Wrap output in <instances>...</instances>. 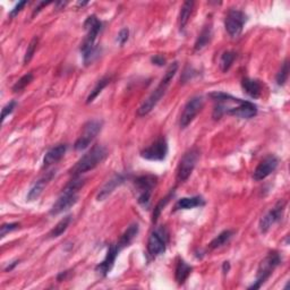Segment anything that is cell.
I'll use <instances>...</instances> for the list:
<instances>
[{
	"mask_svg": "<svg viewBox=\"0 0 290 290\" xmlns=\"http://www.w3.org/2000/svg\"><path fill=\"white\" fill-rule=\"evenodd\" d=\"M210 98L214 102L213 118L220 119L224 115L249 119L257 115V107L253 102L238 99L223 92H213Z\"/></svg>",
	"mask_w": 290,
	"mask_h": 290,
	"instance_id": "6da1fadb",
	"label": "cell"
},
{
	"mask_svg": "<svg viewBox=\"0 0 290 290\" xmlns=\"http://www.w3.org/2000/svg\"><path fill=\"white\" fill-rule=\"evenodd\" d=\"M84 184L85 179L82 178L81 176L73 177V179L65 186V188L62 189L60 196H59L58 200L56 201V203L52 205L50 214H60L75 205L78 201V191L83 188Z\"/></svg>",
	"mask_w": 290,
	"mask_h": 290,
	"instance_id": "7a4b0ae2",
	"label": "cell"
},
{
	"mask_svg": "<svg viewBox=\"0 0 290 290\" xmlns=\"http://www.w3.org/2000/svg\"><path fill=\"white\" fill-rule=\"evenodd\" d=\"M84 27L87 34L84 41L82 42L81 52L85 65H88L94 60V58L98 56V51H99V48L95 46V40L102 29V23L96 18L95 15H91L85 21Z\"/></svg>",
	"mask_w": 290,
	"mask_h": 290,
	"instance_id": "3957f363",
	"label": "cell"
},
{
	"mask_svg": "<svg viewBox=\"0 0 290 290\" xmlns=\"http://www.w3.org/2000/svg\"><path fill=\"white\" fill-rule=\"evenodd\" d=\"M177 71H178V62L175 61L168 67L165 76L162 77L160 84L156 86V88L153 92L151 93L150 96L147 98L143 103H142V106L139 108V110H137V115L141 117L146 116L154 109V107L158 105L159 101L161 100V98L165 95L167 88H168V86L170 85V82L173 81V78L175 77Z\"/></svg>",
	"mask_w": 290,
	"mask_h": 290,
	"instance_id": "277c9868",
	"label": "cell"
},
{
	"mask_svg": "<svg viewBox=\"0 0 290 290\" xmlns=\"http://www.w3.org/2000/svg\"><path fill=\"white\" fill-rule=\"evenodd\" d=\"M108 155L107 149L102 145H95L93 146L92 149L85 153L82 158L78 160L75 166L71 169L70 174L73 177L76 176H82L83 174L87 173V171H91L94 168H96L98 166L101 165L103 161L106 160Z\"/></svg>",
	"mask_w": 290,
	"mask_h": 290,
	"instance_id": "5b68a950",
	"label": "cell"
},
{
	"mask_svg": "<svg viewBox=\"0 0 290 290\" xmlns=\"http://www.w3.org/2000/svg\"><path fill=\"white\" fill-rule=\"evenodd\" d=\"M158 183V177L154 175H143L134 180V187L137 194V202L147 209L151 202L152 191Z\"/></svg>",
	"mask_w": 290,
	"mask_h": 290,
	"instance_id": "8992f818",
	"label": "cell"
},
{
	"mask_svg": "<svg viewBox=\"0 0 290 290\" xmlns=\"http://www.w3.org/2000/svg\"><path fill=\"white\" fill-rule=\"evenodd\" d=\"M280 263H281V257H280V254L278 252L269 253L268 256L259 265L256 281H255L252 286L248 287V289L261 288L262 284L270 278V276L273 273L274 269H276Z\"/></svg>",
	"mask_w": 290,
	"mask_h": 290,
	"instance_id": "52a82bcc",
	"label": "cell"
},
{
	"mask_svg": "<svg viewBox=\"0 0 290 290\" xmlns=\"http://www.w3.org/2000/svg\"><path fill=\"white\" fill-rule=\"evenodd\" d=\"M200 159V151L198 147H191L187 152H185L183 158L180 159L179 165L177 167L176 178L178 183H184L187 180L191 173H193L196 164Z\"/></svg>",
	"mask_w": 290,
	"mask_h": 290,
	"instance_id": "ba28073f",
	"label": "cell"
},
{
	"mask_svg": "<svg viewBox=\"0 0 290 290\" xmlns=\"http://www.w3.org/2000/svg\"><path fill=\"white\" fill-rule=\"evenodd\" d=\"M167 244H168L167 229L164 227L155 229L154 232H152L149 240H147V253L151 257L155 259L166 252Z\"/></svg>",
	"mask_w": 290,
	"mask_h": 290,
	"instance_id": "9c48e42d",
	"label": "cell"
},
{
	"mask_svg": "<svg viewBox=\"0 0 290 290\" xmlns=\"http://www.w3.org/2000/svg\"><path fill=\"white\" fill-rule=\"evenodd\" d=\"M102 127V121L98 119L88 120L83 127V133L81 136L78 137L77 141L74 144V149L76 151H83L85 150L90 145L93 140L95 139L96 135L99 134Z\"/></svg>",
	"mask_w": 290,
	"mask_h": 290,
	"instance_id": "30bf717a",
	"label": "cell"
},
{
	"mask_svg": "<svg viewBox=\"0 0 290 290\" xmlns=\"http://www.w3.org/2000/svg\"><path fill=\"white\" fill-rule=\"evenodd\" d=\"M247 22L246 14L238 9H230L224 19L225 31L232 38H238L243 32L245 23Z\"/></svg>",
	"mask_w": 290,
	"mask_h": 290,
	"instance_id": "8fae6325",
	"label": "cell"
},
{
	"mask_svg": "<svg viewBox=\"0 0 290 290\" xmlns=\"http://www.w3.org/2000/svg\"><path fill=\"white\" fill-rule=\"evenodd\" d=\"M167 154H168V143L165 137H160L154 143L141 151L142 158L150 161H162L167 158Z\"/></svg>",
	"mask_w": 290,
	"mask_h": 290,
	"instance_id": "7c38bea8",
	"label": "cell"
},
{
	"mask_svg": "<svg viewBox=\"0 0 290 290\" xmlns=\"http://www.w3.org/2000/svg\"><path fill=\"white\" fill-rule=\"evenodd\" d=\"M203 105H204L203 98L199 95L193 96L187 103H186L179 120V125L181 128H186V127L194 120V118L198 116L201 110H202Z\"/></svg>",
	"mask_w": 290,
	"mask_h": 290,
	"instance_id": "4fadbf2b",
	"label": "cell"
},
{
	"mask_svg": "<svg viewBox=\"0 0 290 290\" xmlns=\"http://www.w3.org/2000/svg\"><path fill=\"white\" fill-rule=\"evenodd\" d=\"M284 208H286V202H284V201H279L267 214L263 215L259 223L260 232L262 234L268 233L269 229L271 228L274 223H277L278 221L281 220L284 212Z\"/></svg>",
	"mask_w": 290,
	"mask_h": 290,
	"instance_id": "5bb4252c",
	"label": "cell"
},
{
	"mask_svg": "<svg viewBox=\"0 0 290 290\" xmlns=\"http://www.w3.org/2000/svg\"><path fill=\"white\" fill-rule=\"evenodd\" d=\"M279 165V160L276 155L269 154L260 162L253 173V179L256 181H261L267 178L272 173H274Z\"/></svg>",
	"mask_w": 290,
	"mask_h": 290,
	"instance_id": "9a60e30c",
	"label": "cell"
},
{
	"mask_svg": "<svg viewBox=\"0 0 290 290\" xmlns=\"http://www.w3.org/2000/svg\"><path fill=\"white\" fill-rule=\"evenodd\" d=\"M119 252L120 250H119V248L117 247V245L111 244L109 248H108V250H107V255H106L105 260H103L101 263H99L95 267V271L98 273H100L102 277H106L107 274L111 271L112 267H114L115 261L117 259V255L119 254Z\"/></svg>",
	"mask_w": 290,
	"mask_h": 290,
	"instance_id": "2e32d148",
	"label": "cell"
},
{
	"mask_svg": "<svg viewBox=\"0 0 290 290\" xmlns=\"http://www.w3.org/2000/svg\"><path fill=\"white\" fill-rule=\"evenodd\" d=\"M126 176L122 174H116L111 177V178L107 181V183L102 186V188L99 190V193L96 195L98 201H105L107 198L114 193L117 187H119L120 185L125 183Z\"/></svg>",
	"mask_w": 290,
	"mask_h": 290,
	"instance_id": "e0dca14e",
	"label": "cell"
},
{
	"mask_svg": "<svg viewBox=\"0 0 290 290\" xmlns=\"http://www.w3.org/2000/svg\"><path fill=\"white\" fill-rule=\"evenodd\" d=\"M55 175H56V171L51 170V171H48V173L44 174L40 179H38L31 187V189L28 190L27 196H26L27 201H36L40 198V195L42 194L43 189L46 188V186L52 180Z\"/></svg>",
	"mask_w": 290,
	"mask_h": 290,
	"instance_id": "ac0fdd59",
	"label": "cell"
},
{
	"mask_svg": "<svg viewBox=\"0 0 290 290\" xmlns=\"http://www.w3.org/2000/svg\"><path fill=\"white\" fill-rule=\"evenodd\" d=\"M67 151L66 144H58L49 150L43 158V168H49V167L57 164L59 160L62 159Z\"/></svg>",
	"mask_w": 290,
	"mask_h": 290,
	"instance_id": "d6986e66",
	"label": "cell"
},
{
	"mask_svg": "<svg viewBox=\"0 0 290 290\" xmlns=\"http://www.w3.org/2000/svg\"><path fill=\"white\" fill-rule=\"evenodd\" d=\"M205 205V201L202 196H191V198H183L178 200L174 206V212L180 210H190L194 208H201Z\"/></svg>",
	"mask_w": 290,
	"mask_h": 290,
	"instance_id": "ffe728a7",
	"label": "cell"
},
{
	"mask_svg": "<svg viewBox=\"0 0 290 290\" xmlns=\"http://www.w3.org/2000/svg\"><path fill=\"white\" fill-rule=\"evenodd\" d=\"M139 230H140V227L137 223L131 224L130 227L125 230V233L121 235V237L119 238L118 243L116 244L117 247L119 248V250H122L125 247L130 246L133 240L135 239L137 234H139Z\"/></svg>",
	"mask_w": 290,
	"mask_h": 290,
	"instance_id": "44dd1931",
	"label": "cell"
},
{
	"mask_svg": "<svg viewBox=\"0 0 290 290\" xmlns=\"http://www.w3.org/2000/svg\"><path fill=\"white\" fill-rule=\"evenodd\" d=\"M242 87L244 92L253 99H257L262 93V85L260 81L253 78H244L242 81Z\"/></svg>",
	"mask_w": 290,
	"mask_h": 290,
	"instance_id": "7402d4cb",
	"label": "cell"
},
{
	"mask_svg": "<svg viewBox=\"0 0 290 290\" xmlns=\"http://www.w3.org/2000/svg\"><path fill=\"white\" fill-rule=\"evenodd\" d=\"M191 270H193V268H191L189 264L186 263L184 260L179 259L178 262H177L176 271H175V278H176L177 283L183 284L189 277V274L191 273Z\"/></svg>",
	"mask_w": 290,
	"mask_h": 290,
	"instance_id": "603a6c76",
	"label": "cell"
},
{
	"mask_svg": "<svg viewBox=\"0 0 290 290\" xmlns=\"http://www.w3.org/2000/svg\"><path fill=\"white\" fill-rule=\"evenodd\" d=\"M211 39H212V26L205 25L202 31H201L199 38L196 39V42L194 44V51L203 50V49L210 43Z\"/></svg>",
	"mask_w": 290,
	"mask_h": 290,
	"instance_id": "cb8c5ba5",
	"label": "cell"
},
{
	"mask_svg": "<svg viewBox=\"0 0 290 290\" xmlns=\"http://www.w3.org/2000/svg\"><path fill=\"white\" fill-rule=\"evenodd\" d=\"M234 235H235L234 230H230V229L223 230L222 233H220L217 237H215L212 242L209 244L208 248L210 250H213V249H217V248L224 246V245H227L230 240H232V238L234 237Z\"/></svg>",
	"mask_w": 290,
	"mask_h": 290,
	"instance_id": "d4e9b609",
	"label": "cell"
},
{
	"mask_svg": "<svg viewBox=\"0 0 290 290\" xmlns=\"http://www.w3.org/2000/svg\"><path fill=\"white\" fill-rule=\"evenodd\" d=\"M194 2H185L181 6V11L179 15V28L180 31H184V28L187 25L190 18V14L193 12Z\"/></svg>",
	"mask_w": 290,
	"mask_h": 290,
	"instance_id": "484cf974",
	"label": "cell"
},
{
	"mask_svg": "<svg viewBox=\"0 0 290 290\" xmlns=\"http://www.w3.org/2000/svg\"><path fill=\"white\" fill-rule=\"evenodd\" d=\"M71 222H72V215H67V217L62 218L55 225V228H53L51 232L49 233L48 237L49 238H57V237H59V236H61L68 229V227H70Z\"/></svg>",
	"mask_w": 290,
	"mask_h": 290,
	"instance_id": "4316f807",
	"label": "cell"
},
{
	"mask_svg": "<svg viewBox=\"0 0 290 290\" xmlns=\"http://www.w3.org/2000/svg\"><path fill=\"white\" fill-rule=\"evenodd\" d=\"M236 58H237V53L235 51H224L220 58V70L223 73H227L230 68H232Z\"/></svg>",
	"mask_w": 290,
	"mask_h": 290,
	"instance_id": "83f0119b",
	"label": "cell"
},
{
	"mask_svg": "<svg viewBox=\"0 0 290 290\" xmlns=\"http://www.w3.org/2000/svg\"><path fill=\"white\" fill-rule=\"evenodd\" d=\"M110 80H111L110 77L106 76V77H102L100 81H98L96 85H95V86H94V88H93V90L91 91L90 95L87 96L86 103H91V102L94 101L95 98L100 94V93L102 92L103 88H105V87H106L108 84H109V83H110Z\"/></svg>",
	"mask_w": 290,
	"mask_h": 290,
	"instance_id": "f1b7e54d",
	"label": "cell"
},
{
	"mask_svg": "<svg viewBox=\"0 0 290 290\" xmlns=\"http://www.w3.org/2000/svg\"><path fill=\"white\" fill-rule=\"evenodd\" d=\"M174 194H175V191L173 189L168 195L166 196V198L161 199L160 202L156 204V206L154 208V211H153V219H152V221H153V223H155L156 221H158V218L160 217L162 210H164V208H166V205L170 202V200L173 199Z\"/></svg>",
	"mask_w": 290,
	"mask_h": 290,
	"instance_id": "f546056e",
	"label": "cell"
},
{
	"mask_svg": "<svg viewBox=\"0 0 290 290\" xmlns=\"http://www.w3.org/2000/svg\"><path fill=\"white\" fill-rule=\"evenodd\" d=\"M32 81H33V74L32 73L25 74V75L22 76L16 83H15L14 86H13V91L15 93L23 91L24 88H25Z\"/></svg>",
	"mask_w": 290,
	"mask_h": 290,
	"instance_id": "4dcf8cb0",
	"label": "cell"
},
{
	"mask_svg": "<svg viewBox=\"0 0 290 290\" xmlns=\"http://www.w3.org/2000/svg\"><path fill=\"white\" fill-rule=\"evenodd\" d=\"M288 76H289V63H288V59H286V60L283 61L281 68H280L279 73L277 74L276 77L277 84L279 86L284 85V83H286L288 80Z\"/></svg>",
	"mask_w": 290,
	"mask_h": 290,
	"instance_id": "1f68e13d",
	"label": "cell"
},
{
	"mask_svg": "<svg viewBox=\"0 0 290 290\" xmlns=\"http://www.w3.org/2000/svg\"><path fill=\"white\" fill-rule=\"evenodd\" d=\"M38 44H39V38L34 37L32 39V41L29 42V44L27 46V50L25 52V56H24V63H28L29 61L32 60V58L34 56V53H36V50L38 48Z\"/></svg>",
	"mask_w": 290,
	"mask_h": 290,
	"instance_id": "d6a6232c",
	"label": "cell"
},
{
	"mask_svg": "<svg viewBox=\"0 0 290 290\" xmlns=\"http://www.w3.org/2000/svg\"><path fill=\"white\" fill-rule=\"evenodd\" d=\"M19 228L18 222H12V223H5L2 225V232H0V237L4 238L7 234L14 232V230H17Z\"/></svg>",
	"mask_w": 290,
	"mask_h": 290,
	"instance_id": "836d02e7",
	"label": "cell"
},
{
	"mask_svg": "<svg viewBox=\"0 0 290 290\" xmlns=\"http://www.w3.org/2000/svg\"><path fill=\"white\" fill-rule=\"evenodd\" d=\"M17 106V102L16 101H11L9 103H7L6 106L3 108V114H2V120L4 121L6 119V117L9 116L14 111L15 108Z\"/></svg>",
	"mask_w": 290,
	"mask_h": 290,
	"instance_id": "e575fe53",
	"label": "cell"
},
{
	"mask_svg": "<svg viewBox=\"0 0 290 290\" xmlns=\"http://www.w3.org/2000/svg\"><path fill=\"white\" fill-rule=\"evenodd\" d=\"M128 38H130V29L125 27V28L120 29L119 34H118L117 41L119 42L120 46H124V44L128 41Z\"/></svg>",
	"mask_w": 290,
	"mask_h": 290,
	"instance_id": "d590c367",
	"label": "cell"
},
{
	"mask_svg": "<svg viewBox=\"0 0 290 290\" xmlns=\"http://www.w3.org/2000/svg\"><path fill=\"white\" fill-rule=\"evenodd\" d=\"M27 4V2H19L16 6H15L12 11H11V13H9V17H15L16 16V15L22 11V8L25 6V5Z\"/></svg>",
	"mask_w": 290,
	"mask_h": 290,
	"instance_id": "8d00e7d4",
	"label": "cell"
},
{
	"mask_svg": "<svg viewBox=\"0 0 290 290\" xmlns=\"http://www.w3.org/2000/svg\"><path fill=\"white\" fill-rule=\"evenodd\" d=\"M151 61L153 62V65H156V66H165L166 65V59L160 55H156L154 57H152Z\"/></svg>",
	"mask_w": 290,
	"mask_h": 290,
	"instance_id": "74e56055",
	"label": "cell"
},
{
	"mask_svg": "<svg viewBox=\"0 0 290 290\" xmlns=\"http://www.w3.org/2000/svg\"><path fill=\"white\" fill-rule=\"evenodd\" d=\"M49 4H50V2H48V3H40V5H39V6H38L36 9H34V12H33V16H34V15H36V14H38L39 12H40L42 7L47 6V5H49Z\"/></svg>",
	"mask_w": 290,
	"mask_h": 290,
	"instance_id": "f35d334b",
	"label": "cell"
},
{
	"mask_svg": "<svg viewBox=\"0 0 290 290\" xmlns=\"http://www.w3.org/2000/svg\"><path fill=\"white\" fill-rule=\"evenodd\" d=\"M230 270V263L229 262H223V265H222V271L223 273H228V271Z\"/></svg>",
	"mask_w": 290,
	"mask_h": 290,
	"instance_id": "ab89813d",
	"label": "cell"
},
{
	"mask_svg": "<svg viewBox=\"0 0 290 290\" xmlns=\"http://www.w3.org/2000/svg\"><path fill=\"white\" fill-rule=\"evenodd\" d=\"M17 264H18V261L13 262L11 265H8V267H7L6 269H5V271H6V272H7V271H12V270H13L15 267H16Z\"/></svg>",
	"mask_w": 290,
	"mask_h": 290,
	"instance_id": "60d3db41",
	"label": "cell"
}]
</instances>
